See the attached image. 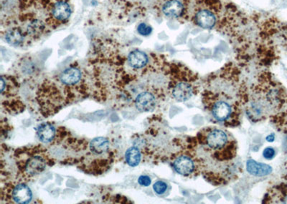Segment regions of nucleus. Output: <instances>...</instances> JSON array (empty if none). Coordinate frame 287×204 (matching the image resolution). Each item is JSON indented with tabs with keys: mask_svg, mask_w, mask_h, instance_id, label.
Segmentation results:
<instances>
[{
	"mask_svg": "<svg viewBox=\"0 0 287 204\" xmlns=\"http://www.w3.org/2000/svg\"><path fill=\"white\" fill-rule=\"evenodd\" d=\"M45 29L46 25L43 22L39 20H32L27 25L26 33L30 38H37L43 33Z\"/></svg>",
	"mask_w": 287,
	"mask_h": 204,
	"instance_id": "20",
	"label": "nucleus"
},
{
	"mask_svg": "<svg viewBox=\"0 0 287 204\" xmlns=\"http://www.w3.org/2000/svg\"><path fill=\"white\" fill-rule=\"evenodd\" d=\"M248 172L254 176H266L272 172V168L264 163H257L254 160H249L246 163Z\"/></svg>",
	"mask_w": 287,
	"mask_h": 204,
	"instance_id": "15",
	"label": "nucleus"
},
{
	"mask_svg": "<svg viewBox=\"0 0 287 204\" xmlns=\"http://www.w3.org/2000/svg\"><path fill=\"white\" fill-rule=\"evenodd\" d=\"M285 179L287 181V167L286 169V174H285Z\"/></svg>",
	"mask_w": 287,
	"mask_h": 204,
	"instance_id": "27",
	"label": "nucleus"
},
{
	"mask_svg": "<svg viewBox=\"0 0 287 204\" xmlns=\"http://www.w3.org/2000/svg\"><path fill=\"white\" fill-rule=\"evenodd\" d=\"M134 104L139 112H152L156 108L157 97L151 91H144L138 94L135 98Z\"/></svg>",
	"mask_w": 287,
	"mask_h": 204,
	"instance_id": "9",
	"label": "nucleus"
},
{
	"mask_svg": "<svg viewBox=\"0 0 287 204\" xmlns=\"http://www.w3.org/2000/svg\"><path fill=\"white\" fill-rule=\"evenodd\" d=\"M48 156L53 163L60 162L63 164L78 163L84 154L88 143L73 137L68 131L57 132L55 139L49 143Z\"/></svg>",
	"mask_w": 287,
	"mask_h": 204,
	"instance_id": "4",
	"label": "nucleus"
},
{
	"mask_svg": "<svg viewBox=\"0 0 287 204\" xmlns=\"http://www.w3.org/2000/svg\"><path fill=\"white\" fill-rule=\"evenodd\" d=\"M7 43L14 47L23 45L26 41V35L19 28L9 29L5 34Z\"/></svg>",
	"mask_w": 287,
	"mask_h": 204,
	"instance_id": "19",
	"label": "nucleus"
},
{
	"mask_svg": "<svg viewBox=\"0 0 287 204\" xmlns=\"http://www.w3.org/2000/svg\"><path fill=\"white\" fill-rule=\"evenodd\" d=\"M195 22L202 28L211 29L216 23V18L212 12L208 10L198 11L195 15Z\"/></svg>",
	"mask_w": 287,
	"mask_h": 204,
	"instance_id": "13",
	"label": "nucleus"
},
{
	"mask_svg": "<svg viewBox=\"0 0 287 204\" xmlns=\"http://www.w3.org/2000/svg\"><path fill=\"white\" fill-rule=\"evenodd\" d=\"M184 7L178 0H170L164 4L162 11L166 16L170 18H178L182 15Z\"/></svg>",
	"mask_w": 287,
	"mask_h": 204,
	"instance_id": "18",
	"label": "nucleus"
},
{
	"mask_svg": "<svg viewBox=\"0 0 287 204\" xmlns=\"http://www.w3.org/2000/svg\"><path fill=\"white\" fill-rule=\"evenodd\" d=\"M275 139V136H274V134H271V135L268 136L266 137V140L268 142H273Z\"/></svg>",
	"mask_w": 287,
	"mask_h": 204,
	"instance_id": "26",
	"label": "nucleus"
},
{
	"mask_svg": "<svg viewBox=\"0 0 287 204\" xmlns=\"http://www.w3.org/2000/svg\"><path fill=\"white\" fill-rule=\"evenodd\" d=\"M263 203L287 204V184L283 183L271 188L265 196Z\"/></svg>",
	"mask_w": 287,
	"mask_h": 204,
	"instance_id": "11",
	"label": "nucleus"
},
{
	"mask_svg": "<svg viewBox=\"0 0 287 204\" xmlns=\"http://www.w3.org/2000/svg\"><path fill=\"white\" fill-rule=\"evenodd\" d=\"M128 63L134 69H141L147 66L148 63V57L142 51H133L129 55Z\"/></svg>",
	"mask_w": 287,
	"mask_h": 204,
	"instance_id": "17",
	"label": "nucleus"
},
{
	"mask_svg": "<svg viewBox=\"0 0 287 204\" xmlns=\"http://www.w3.org/2000/svg\"><path fill=\"white\" fill-rule=\"evenodd\" d=\"M17 74L23 80H28L35 73V65L29 59H25L20 62L17 67Z\"/></svg>",
	"mask_w": 287,
	"mask_h": 204,
	"instance_id": "16",
	"label": "nucleus"
},
{
	"mask_svg": "<svg viewBox=\"0 0 287 204\" xmlns=\"http://www.w3.org/2000/svg\"><path fill=\"white\" fill-rule=\"evenodd\" d=\"M169 88L172 97L178 102L187 101L193 96L195 92L193 83L187 79L171 80Z\"/></svg>",
	"mask_w": 287,
	"mask_h": 204,
	"instance_id": "8",
	"label": "nucleus"
},
{
	"mask_svg": "<svg viewBox=\"0 0 287 204\" xmlns=\"http://www.w3.org/2000/svg\"><path fill=\"white\" fill-rule=\"evenodd\" d=\"M125 159L127 164L130 166H137L142 160V154H141L140 150L136 146H132L129 148L125 154Z\"/></svg>",
	"mask_w": 287,
	"mask_h": 204,
	"instance_id": "21",
	"label": "nucleus"
},
{
	"mask_svg": "<svg viewBox=\"0 0 287 204\" xmlns=\"http://www.w3.org/2000/svg\"><path fill=\"white\" fill-rule=\"evenodd\" d=\"M153 189L155 194L162 196L168 191V185L162 181H158L153 185Z\"/></svg>",
	"mask_w": 287,
	"mask_h": 204,
	"instance_id": "22",
	"label": "nucleus"
},
{
	"mask_svg": "<svg viewBox=\"0 0 287 204\" xmlns=\"http://www.w3.org/2000/svg\"><path fill=\"white\" fill-rule=\"evenodd\" d=\"M172 166L178 174L185 177H190L197 172H200L193 151L192 154L188 152L181 153L174 156Z\"/></svg>",
	"mask_w": 287,
	"mask_h": 204,
	"instance_id": "7",
	"label": "nucleus"
},
{
	"mask_svg": "<svg viewBox=\"0 0 287 204\" xmlns=\"http://www.w3.org/2000/svg\"><path fill=\"white\" fill-rule=\"evenodd\" d=\"M10 194L12 203L28 204L32 199V191L26 183H20L13 185Z\"/></svg>",
	"mask_w": 287,
	"mask_h": 204,
	"instance_id": "10",
	"label": "nucleus"
},
{
	"mask_svg": "<svg viewBox=\"0 0 287 204\" xmlns=\"http://www.w3.org/2000/svg\"><path fill=\"white\" fill-rule=\"evenodd\" d=\"M36 130L39 140L43 143H51L57 135L56 128L50 123H41Z\"/></svg>",
	"mask_w": 287,
	"mask_h": 204,
	"instance_id": "12",
	"label": "nucleus"
},
{
	"mask_svg": "<svg viewBox=\"0 0 287 204\" xmlns=\"http://www.w3.org/2000/svg\"><path fill=\"white\" fill-rule=\"evenodd\" d=\"M52 17L59 21L68 20L71 15V6L65 1H59L55 3L52 7Z\"/></svg>",
	"mask_w": 287,
	"mask_h": 204,
	"instance_id": "14",
	"label": "nucleus"
},
{
	"mask_svg": "<svg viewBox=\"0 0 287 204\" xmlns=\"http://www.w3.org/2000/svg\"><path fill=\"white\" fill-rule=\"evenodd\" d=\"M205 107L217 121L226 126H235L239 121L240 111L233 95L224 91H206L203 98Z\"/></svg>",
	"mask_w": 287,
	"mask_h": 204,
	"instance_id": "2",
	"label": "nucleus"
},
{
	"mask_svg": "<svg viewBox=\"0 0 287 204\" xmlns=\"http://www.w3.org/2000/svg\"><path fill=\"white\" fill-rule=\"evenodd\" d=\"M14 156L20 175L24 180L40 175L52 162L47 149L42 146L18 150Z\"/></svg>",
	"mask_w": 287,
	"mask_h": 204,
	"instance_id": "5",
	"label": "nucleus"
},
{
	"mask_svg": "<svg viewBox=\"0 0 287 204\" xmlns=\"http://www.w3.org/2000/svg\"><path fill=\"white\" fill-rule=\"evenodd\" d=\"M276 156V151L271 147H267L263 151V156L267 160H271Z\"/></svg>",
	"mask_w": 287,
	"mask_h": 204,
	"instance_id": "24",
	"label": "nucleus"
},
{
	"mask_svg": "<svg viewBox=\"0 0 287 204\" xmlns=\"http://www.w3.org/2000/svg\"><path fill=\"white\" fill-rule=\"evenodd\" d=\"M138 183L139 185L142 186L147 187L151 185L152 180L150 176H141L138 179Z\"/></svg>",
	"mask_w": 287,
	"mask_h": 204,
	"instance_id": "25",
	"label": "nucleus"
},
{
	"mask_svg": "<svg viewBox=\"0 0 287 204\" xmlns=\"http://www.w3.org/2000/svg\"><path fill=\"white\" fill-rule=\"evenodd\" d=\"M193 153L200 172L215 185L228 184L240 173L237 161V143L233 136L220 128L208 127L197 135Z\"/></svg>",
	"mask_w": 287,
	"mask_h": 204,
	"instance_id": "1",
	"label": "nucleus"
},
{
	"mask_svg": "<svg viewBox=\"0 0 287 204\" xmlns=\"http://www.w3.org/2000/svg\"><path fill=\"white\" fill-rule=\"evenodd\" d=\"M114 161L109 140L98 137L88 143V148L78 163V166L87 174L101 175L108 171Z\"/></svg>",
	"mask_w": 287,
	"mask_h": 204,
	"instance_id": "3",
	"label": "nucleus"
},
{
	"mask_svg": "<svg viewBox=\"0 0 287 204\" xmlns=\"http://www.w3.org/2000/svg\"><path fill=\"white\" fill-rule=\"evenodd\" d=\"M137 32H139V35L142 36H147L150 35L153 32V29L150 26L147 25L145 23H141L137 27Z\"/></svg>",
	"mask_w": 287,
	"mask_h": 204,
	"instance_id": "23",
	"label": "nucleus"
},
{
	"mask_svg": "<svg viewBox=\"0 0 287 204\" xmlns=\"http://www.w3.org/2000/svg\"><path fill=\"white\" fill-rule=\"evenodd\" d=\"M269 93L256 94L248 102V116L253 121H259L267 115L268 111L273 107L272 100Z\"/></svg>",
	"mask_w": 287,
	"mask_h": 204,
	"instance_id": "6",
	"label": "nucleus"
}]
</instances>
